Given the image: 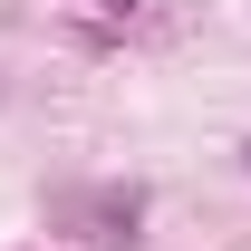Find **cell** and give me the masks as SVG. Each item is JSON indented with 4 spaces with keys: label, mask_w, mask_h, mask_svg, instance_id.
<instances>
[{
    "label": "cell",
    "mask_w": 251,
    "mask_h": 251,
    "mask_svg": "<svg viewBox=\"0 0 251 251\" xmlns=\"http://www.w3.org/2000/svg\"><path fill=\"white\" fill-rule=\"evenodd\" d=\"M68 232H87V242H135V222H145V193L135 184H97V193H68L58 203Z\"/></svg>",
    "instance_id": "1"
},
{
    "label": "cell",
    "mask_w": 251,
    "mask_h": 251,
    "mask_svg": "<svg viewBox=\"0 0 251 251\" xmlns=\"http://www.w3.org/2000/svg\"><path fill=\"white\" fill-rule=\"evenodd\" d=\"M97 10H106V20H126V10H135V0H97Z\"/></svg>",
    "instance_id": "2"
},
{
    "label": "cell",
    "mask_w": 251,
    "mask_h": 251,
    "mask_svg": "<svg viewBox=\"0 0 251 251\" xmlns=\"http://www.w3.org/2000/svg\"><path fill=\"white\" fill-rule=\"evenodd\" d=\"M242 155H251V145H242Z\"/></svg>",
    "instance_id": "3"
}]
</instances>
